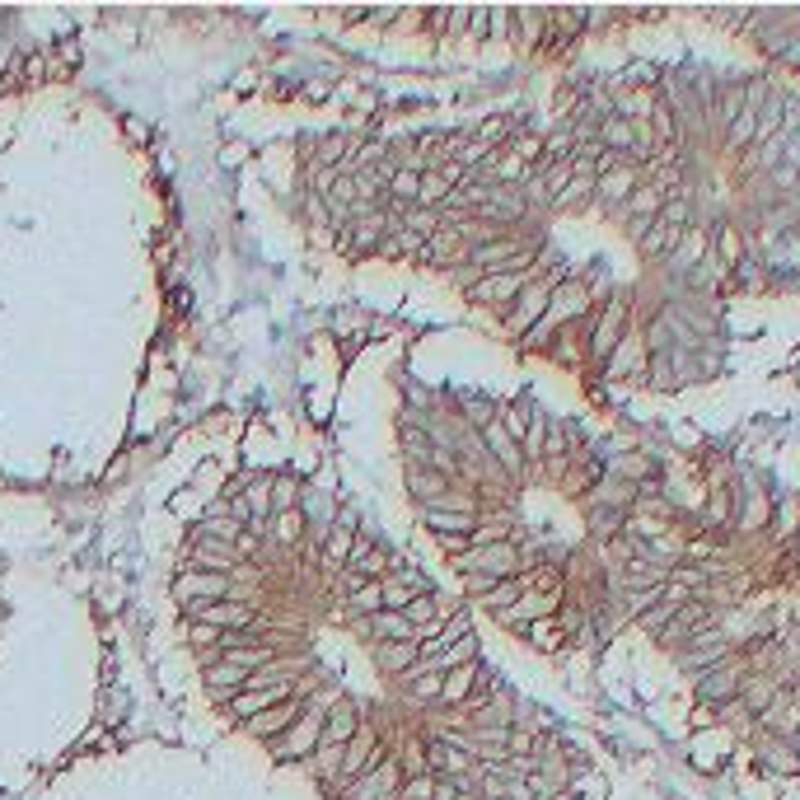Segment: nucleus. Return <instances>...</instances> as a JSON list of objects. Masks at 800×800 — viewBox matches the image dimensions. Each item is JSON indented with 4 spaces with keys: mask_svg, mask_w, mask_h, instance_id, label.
I'll use <instances>...</instances> for the list:
<instances>
[{
    "mask_svg": "<svg viewBox=\"0 0 800 800\" xmlns=\"http://www.w3.org/2000/svg\"><path fill=\"white\" fill-rule=\"evenodd\" d=\"M595 296H590V286H585V276H566V281L552 290V300H548V309H543V319L534 323V328L519 337L525 347H534V351H548L552 347V337L558 333H566V328H576L581 319H590L595 314Z\"/></svg>",
    "mask_w": 800,
    "mask_h": 800,
    "instance_id": "nucleus-1",
    "label": "nucleus"
},
{
    "mask_svg": "<svg viewBox=\"0 0 800 800\" xmlns=\"http://www.w3.org/2000/svg\"><path fill=\"white\" fill-rule=\"evenodd\" d=\"M538 562V552L529 558L525 548L515 543V538H505V543H487V548H468L464 558H454L450 566L459 571V576H487V581H511L519 571H529Z\"/></svg>",
    "mask_w": 800,
    "mask_h": 800,
    "instance_id": "nucleus-2",
    "label": "nucleus"
},
{
    "mask_svg": "<svg viewBox=\"0 0 800 800\" xmlns=\"http://www.w3.org/2000/svg\"><path fill=\"white\" fill-rule=\"evenodd\" d=\"M627 319H632V300L623 296V290L604 300L590 314V323H585V361H595V365L609 361L613 347L627 337Z\"/></svg>",
    "mask_w": 800,
    "mask_h": 800,
    "instance_id": "nucleus-3",
    "label": "nucleus"
},
{
    "mask_svg": "<svg viewBox=\"0 0 800 800\" xmlns=\"http://www.w3.org/2000/svg\"><path fill=\"white\" fill-rule=\"evenodd\" d=\"M566 276H576V272H571L566 263L548 267V272H538L534 281H529V286L515 296V304L505 309V328H511L515 337H525V333L534 328V323L543 319V309H548V300H552V290H558V286L566 281Z\"/></svg>",
    "mask_w": 800,
    "mask_h": 800,
    "instance_id": "nucleus-4",
    "label": "nucleus"
},
{
    "mask_svg": "<svg viewBox=\"0 0 800 800\" xmlns=\"http://www.w3.org/2000/svg\"><path fill=\"white\" fill-rule=\"evenodd\" d=\"M749 674H754V669H749V656H730V660H721V665L702 669L697 683H693V693H697L702 707H726V702L740 697V688H744Z\"/></svg>",
    "mask_w": 800,
    "mask_h": 800,
    "instance_id": "nucleus-5",
    "label": "nucleus"
},
{
    "mask_svg": "<svg viewBox=\"0 0 800 800\" xmlns=\"http://www.w3.org/2000/svg\"><path fill=\"white\" fill-rule=\"evenodd\" d=\"M323 721H328V712L314 707V702L304 697L300 721L290 726L281 740H272V758H276V763H304V758L319 749V740H323Z\"/></svg>",
    "mask_w": 800,
    "mask_h": 800,
    "instance_id": "nucleus-6",
    "label": "nucleus"
},
{
    "mask_svg": "<svg viewBox=\"0 0 800 800\" xmlns=\"http://www.w3.org/2000/svg\"><path fill=\"white\" fill-rule=\"evenodd\" d=\"M380 758H384V740H380V730L361 721V730H356L351 740H347V749H342V773H337V781L328 787V796H342L356 777L370 773V767L380 763Z\"/></svg>",
    "mask_w": 800,
    "mask_h": 800,
    "instance_id": "nucleus-7",
    "label": "nucleus"
},
{
    "mask_svg": "<svg viewBox=\"0 0 800 800\" xmlns=\"http://www.w3.org/2000/svg\"><path fill=\"white\" fill-rule=\"evenodd\" d=\"M230 576L225 571H178V581H173V599L183 604L188 613H197V609H206V604H220V599H230Z\"/></svg>",
    "mask_w": 800,
    "mask_h": 800,
    "instance_id": "nucleus-8",
    "label": "nucleus"
},
{
    "mask_svg": "<svg viewBox=\"0 0 800 800\" xmlns=\"http://www.w3.org/2000/svg\"><path fill=\"white\" fill-rule=\"evenodd\" d=\"M403 777H407V773H403V758H398V754H384L380 763L370 767V773H361L342 796H347V800H398Z\"/></svg>",
    "mask_w": 800,
    "mask_h": 800,
    "instance_id": "nucleus-9",
    "label": "nucleus"
},
{
    "mask_svg": "<svg viewBox=\"0 0 800 800\" xmlns=\"http://www.w3.org/2000/svg\"><path fill=\"white\" fill-rule=\"evenodd\" d=\"M735 492V515H730V529L735 534H763L767 525H773V496L763 492V487H754L749 478H740V487H730Z\"/></svg>",
    "mask_w": 800,
    "mask_h": 800,
    "instance_id": "nucleus-10",
    "label": "nucleus"
},
{
    "mask_svg": "<svg viewBox=\"0 0 800 800\" xmlns=\"http://www.w3.org/2000/svg\"><path fill=\"white\" fill-rule=\"evenodd\" d=\"M478 435H482V450H487V459L496 464V473H501L505 482H519V478H525V473H529L525 454H519V445H515V440L501 431V421H496V417L487 421V427H482Z\"/></svg>",
    "mask_w": 800,
    "mask_h": 800,
    "instance_id": "nucleus-11",
    "label": "nucleus"
},
{
    "mask_svg": "<svg viewBox=\"0 0 800 800\" xmlns=\"http://www.w3.org/2000/svg\"><path fill=\"white\" fill-rule=\"evenodd\" d=\"M636 188H642V165H632V159H618L609 173L595 178V202H599L604 211H618Z\"/></svg>",
    "mask_w": 800,
    "mask_h": 800,
    "instance_id": "nucleus-12",
    "label": "nucleus"
},
{
    "mask_svg": "<svg viewBox=\"0 0 800 800\" xmlns=\"http://www.w3.org/2000/svg\"><path fill=\"white\" fill-rule=\"evenodd\" d=\"M534 276H538V267H534V272H496V276H482L478 286H468V300H473V304H496V309H511V304H515V296L534 281Z\"/></svg>",
    "mask_w": 800,
    "mask_h": 800,
    "instance_id": "nucleus-13",
    "label": "nucleus"
},
{
    "mask_svg": "<svg viewBox=\"0 0 800 800\" xmlns=\"http://www.w3.org/2000/svg\"><path fill=\"white\" fill-rule=\"evenodd\" d=\"M300 688L296 683H272V688H239L230 702H225V712L235 716V721L243 726V721H253V716H263L267 707H276V702H286V697H296Z\"/></svg>",
    "mask_w": 800,
    "mask_h": 800,
    "instance_id": "nucleus-14",
    "label": "nucleus"
},
{
    "mask_svg": "<svg viewBox=\"0 0 800 800\" xmlns=\"http://www.w3.org/2000/svg\"><path fill=\"white\" fill-rule=\"evenodd\" d=\"M188 618H192V623L216 627V632H249L258 623V609H253V604H243V599H220V604H206V609L188 613Z\"/></svg>",
    "mask_w": 800,
    "mask_h": 800,
    "instance_id": "nucleus-15",
    "label": "nucleus"
},
{
    "mask_svg": "<svg viewBox=\"0 0 800 800\" xmlns=\"http://www.w3.org/2000/svg\"><path fill=\"white\" fill-rule=\"evenodd\" d=\"M707 623H716V609H712L707 599H688L674 618H669V627L656 636V642H660V646H669V650H679V646L688 642V636H693L697 627H707Z\"/></svg>",
    "mask_w": 800,
    "mask_h": 800,
    "instance_id": "nucleus-16",
    "label": "nucleus"
},
{
    "mask_svg": "<svg viewBox=\"0 0 800 800\" xmlns=\"http://www.w3.org/2000/svg\"><path fill=\"white\" fill-rule=\"evenodd\" d=\"M300 712H304V697L296 693V697H286V702H276V707H267L263 716H253V721H243V730H249L253 740H281V735L300 721Z\"/></svg>",
    "mask_w": 800,
    "mask_h": 800,
    "instance_id": "nucleus-17",
    "label": "nucleus"
},
{
    "mask_svg": "<svg viewBox=\"0 0 800 800\" xmlns=\"http://www.w3.org/2000/svg\"><path fill=\"white\" fill-rule=\"evenodd\" d=\"M351 543H356V511H337L333 525H328V538H323V566H328V571H347Z\"/></svg>",
    "mask_w": 800,
    "mask_h": 800,
    "instance_id": "nucleus-18",
    "label": "nucleus"
},
{
    "mask_svg": "<svg viewBox=\"0 0 800 800\" xmlns=\"http://www.w3.org/2000/svg\"><path fill=\"white\" fill-rule=\"evenodd\" d=\"M609 380H627V374H646V342H642V333H632L627 328V337L613 347V356L599 365Z\"/></svg>",
    "mask_w": 800,
    "mask_h": 800,
    "instance_id": "nucleus-19",
    "label": "nucleus"
},
{
    "mask_svg": "<svg viewBox=\"0 0 800 800\" xmlns=\"http://www.w3.org/2000/svg\"><path fill=\"white\" fill-rule=\"evenodd\" d=\"M665 202H669L665 192H660L656 183H646V178H642V188H636L632 197L613 211V216H618V220H627V225H650V220L660 216V206H665Z\"/></svg>",
    "mask_w": 800,
    "mask_h": 800,
    "instance_id": "nucleus-20",
    "label": "nucleus"
},
{
    "mask_svg": "<svg viewBox=\"0 0 800 800\" xmlns=\"http://www.w3.org/2000/svg\"><path fill=\"white\" fill-rule=\"evenodd\" d=\"M403 482H407V496H412L417 505H431L435 496H445L450 487H454V482H450L440 468H421V464H407Z\"/></svg>",
    "mask_w": 800,
    "mask_h": 800,
    "instance_id": "nucleus-21",
    "label": "nucleus"
},
{
    "mask_svg": "<svg viewBox=\"0 0 800 800\" xmlns=\"http://www.w3.org/2000/svg\"><path fill=\"white\" fill-rule=\"evenodd\" d=\"M707 253H712V230H707V225H693V230H688V235L679 239V249L669 253L665 263L674 267L679 276H688V272H693V267H697V263H702V258H707Z\"/></svg>",
    "mask_w": 800,
    "mask_h": 800,
    "instance_id": "nucleus-22",
    "label": "nucleus"
},
{
    "mask_svg": "<svg viewBox=\"0 0 800 800\" xmlns=\"http://www.w3.org/2000/svg\"><path fill=\"white\" fill-rule=\"evenodd\" d=\"M482 660H468V665H459V669H450L445 674V683H440V702H450V707H464V702L473 697V688L482 683Z\"/></svg>",
    "mask_w": 800,
    "mask_h": 800,
    "instance_id": "nucleus-23",
    "label": "nucleus"
},
{
    "mask_svg": "<svg viewBox=\"0 0 800 800\" xmlns=\"http://www.w3.org/2000/svg\"><path fill=\"white\" fill-rule=\"evenodd\" d=\"M754 721H758V730H767V735H796V730H800V707H796L787 693H777V697L754 716Z\"/></svg>",
    "mask_w": 800,
    "mask_h": 800,
    "instance_id": "nucleus-24",
    "label": "nucleus"
},
{
    "mask_svg": "<svg viewBox=\"0 0 800 800\" xmlns=\"http://www.w3.org/2000/svg\"><path fill=\"white\" fill-rule=\"evenodd\" d=\"M543 38H548V10H511V42L534 52V47H543Z\"/></svg>",
    "mask_w": 800,
    "mask_h": 800,
    "instance_id": "nucleus-25",
    "label": "nucleus"
},
{
    "mask_svg": "<svg viewBox=\"0 0 800 800\" xmlns=\"http://www.w3.org/2000/svg\"><path fill=\"white\" fill-rule=\"evenodd\" d=\"M356 730H361V712H356L351 702H337V707L328 712V721H323V740L319 744H347Z\"/></svg>",
    "mask_w": 800,
    "mask_h": 800,
    "instance_id": "nucleus-26",
    "label": "nucleus"
},
{
    "mask_svg": "<svg viewBox=\"0 0 800 800\" xmlns=\"http://www.w3.org/2000/svg\"><path fill=\"white\" fill-rule=\"evenodd\" d=\"M688 235V230H683ZM679 230H669V225H660V220H650L646 230H642V239H636V249H642V258H669L679 249V239H683Z\"/></svg>",
    "mask_w": 800,
    "mask_h": 800,
    "instance_id": "nucleus-27",
    "label": "nucleus"
},
{
    "mask_svg": "<svg viewBox=\"0 0 800 800\" xmlns=\"http://www.w3.org/2000/svg\"><path fill=\"white\" fill-rule=\"evenodd\" d=\"M380 609H384V581H361L347 595V623L351 618H374Z\"/></svg>",
    "mask_w": 800,
    "mask_h": 800,
    "instance_id": "nucleus-28",
    "label": "nucleus"
},
{
    "mask_svg": "<svg viewBox=\"0 0 800 800\" xmlns=\"http://www.w3.org/2000/svg\"><path fill=\"white\" fill-rule=\"evenodd\" d=\"M726 749H730V735H721V730L697 735V740H693V767H702V773H716V767L726 763Z\"/></svg>",
    "mask_w": 800,
    "mask_h": 800,
    "instance_id": "nucleus-29",
    "label": "nucleus"
},
{
    "mask_svg": "<svg viewBox=\"0 0 800 800\" xmlns=\"http://www.w3.org/2000/svg\"><path fill=\"white\" fill-rule=\"evenodd\" d=\"M525 636H529L534 650H543V656H558V650L566 646V632L558 623V613H552V618H534V623L525 627Z\"/></svg>",
    "mask_w": 800,
    "mask_h": 800,
    "instance_id": "nucleus-30",
    "label": "nucleus"
},
{
    "mask_svg": "<svg viewBox=\"0 0 800 800\" xmlns=\"http://www.w3.org/2000/svg\"><path fill=\"white\" fill-rule=\"evenodd\" d=\"M721 141H726V150H730V155H744L749 145L758 141V112H754V108H744L740 118H735V122L726 127V136H721Z\"/></svg>",
    "mask_w": 800,
    "mask_h": 800,
    "instance_id": "nucleus-31",
    "label": "nucleus"
},
{
    "mask_svg": "<svg viewBox=\"0 0 800 800\" xmlns=\"http://www.w3.org/2000/svg\"><path fill=\"white\" fill-rule=\"evenodd\" d=\"M543 445H548V412H543V407H534V412H529V431H525V440H519V454H525L529 468L543 464Z\"/></svg>",
    "mask_w": 800,
    "mask_h": 800,
    "instance_id": "nucleus-32",
    "label": "nucleus"
},
{
    "mask_svg": "<svg viewBox=\"0 0 800 800\" xmlns=\"http://www.w3.org/2000/svg\"><path fill=\"white\" fill-rule=\"evenodd\" d=\"M421 660V646L417 642H384L380 646V669H388V674H407V669H412Z\"/></svg>",
    "mask_w": 800,
    "mask_h": 800,
    "instance_id": "nucleus-33",
    "label": "nucleus"
},
{
    "mask_svg": "<svg viewBox=\"0 0 800 800\" xmlns=\"http://www.w3.org/2000/svg\"><path fill=\"white\" fill-rule=\"evenodd\" d=\"M342 749H347V744H319L314 754L304 758V767H309V773H314V777L323 781V787H333V781H337V773H342Z\"/></svg>",
    "mask_w": 800,
    "mask_h": 800,
    "instance_id": "nucleus-34",
    "label": "nucleus"
},
{
    "mask_svg": "<svg viewBox=\"0 0 800 800\" xmlns=\"http://www.w3.org/2000/svg\"><path fill=\"white\" fill-rule=\"evenodd\" d=\"M525 590H529V581H525V571H519V576H511V581H496V585H492V590H487L478 604H482L487 613H501V609H511V604H515L519 595H525Z\"/></svg>",
    "mask_w": 800,
    "mask_h": 800,
    "instance_id": "nucleus-35",
    "label": "nucleus"
},
{
    "mask_svg": "<svg viewBox=\"0 0 800 800\" xmlns=\"http://www.w3.org/2000/svg\"><path fill=\"white\" fill-rule=\"evenodd\" d=\"M440 683H445V674H431V669L412 665V669L403 674V693L412 697V702H431V697H440Z\"/></svg>",
    "mask_w": 800,
    "mask_h": 800,
    "instance_id": "nucleus-36",
    "label": "nucleus"
},
{
    "mask_svg": "<svg viewBox=\"0 0 800 800\" xmlns=\"http://www.w3.org/2000/svg\"><path fill=\"white\" fill-rule=\"evenodd\" d=\"M394 566H398V558H394V552H384L380 543H374V548L365 552V558H361V562H351L347 571H351V576H361V581H384Z\"/></svg>",
    "mask_w": 800,
    "mask_h": 800,
    "instance_id": "nucleus-37",
    "label": "nucleus"
},
{
    "mask_svg": "<svg viewBox=\"0 0 800 800\" xmlns=\"http://www.w3.org/2000/svg\"><path fill=\"white\" fill-rule=\"evenodd\" d=\"M450 183H445V173L440 169H427L421 173V192H417V206H427V211H445V202H450Z\"/></svg>",
    "mask_w": 800,
    "mask_h": 800,
    "instance_id": "nucleus-38",
    "label": "nucleus"
},
{
    "mask_svg": "<svg viewBox=\"0 0 800 800\" xmlns=\"http://www.w3.org/2000/svg\"><path fill=\"white\" fill-rule=\"evenodd\" d=\"M660 225H669V230H693L697 225V206H693V197H669L665 206H660V216H656Z\"/></svg>",
    "mask_w": 800,
    "mask_h": 800,
    "instance_id": "nucleus-39",
    "label": "nucleus"
},
{
    "mask_svg": "<svg viewBox=\"0 0 800 800\" xmlns=\"http://www.w3.org/2000/svg\"><path fill=\"white\" fill-rule=\"evenodd\" d=\"M496 412H501V417H496V421H501V431L519 445V440H525V431H529V412H534V403L519 398V403H511V407H496Z\"/></svg>",
    "mask_w": 800,
    "mask_h": 800,
    "instance_id": "nucleus-40",
    "label": "nucleus"
},
{
    "mask_svg": "<svg viewBox=\"0 0 800 800\" xmlns=\"http://www.w3.org/2000/svg\"><path fill=\"white\" fill-rule=\"evenodd\" d=\"M300 534H304V511H300V505H296V511H276L272 515V538H276V543L290 548V543H300Z\"/></svg>",
    "mask_w": 800,
    "mask_h": 800,
    "instance_id": "nucleus-41",
    "label": "nucleus"
},
{
    "mask_svg": "<svg viewBox=\"0 0 800 800\" xmlns=\"http://www.w3.org/2000/svg\"><path fill=\"white\" fill-rule=\"evenodd\" d=\"M669 585V581H665ZM665 585H642V590H623V609L632 618H642L646 609H656V604L665 599Z\"/></svg>",
    "mask_w": 800,
    "mask_h": 800,
    "instance_id": "nucleus-42",
    "label": "nucleus"
},
{
    "mask_svg": "<svg viewBox=\"0 0 800 800\" xmlns=\"http://www.w3.org/2000/svg\"><path fill=\"white\" fill-rule=\"evenodd\" d=\"M505 150H511V155L519 159V165H529V169H534L538 159H543V136H534V132H515Z\"/></svg>",
    "mask_w": 800,
    "mask_h": 800,
    "instance_id": "nucleus-43",
    "label": "nucleus"
},
{
    "mask_svg": "<svg viewBox=\"0 0 800 800\" xmlns=\"http://www.w3.org/2000/svg\"><path fill=\"white\" fill-rule=\"evenodd\" d=\"M398 800H435V777L431 773H407L403 787H398Z\"/></svg>",
    "mask_w": 800,
    "mask_h": 800,
    "instance_id": "nucleus-44",
    "label": "nucleus"
},
{
    "mask_svg": "<svg viewBox=\"0 0 800 800\" xmlns=\"http://www.w3.org/2000/svg\"><path fill=\"white\" fill-rule=\"evenodd\" d=\"M300 505V482L296 478H272V515L276 511H296Z\"/></svg>",
    "mask_w": 800,
    "mask_h": 800,
    "instance_id": "nucleus-45",
    "label": "nucleus"
},
{
    "mask_svg": "<svg viewBox=\"0 0 800 800\" xmlns=\"http://www.w3.org/2000/svg\"><path fill=\"white\" fill-rule=\"evenodd\" d=\"M492 417H496V403H492V398H464V427L482 431Z\"/></svg>",
    "mask_w": 800,
    "mask_h": 800,
    "instance_id": "nucleus-46",
    "label": "nucleus"
},
{
    "mask_svg": "<svg viewBox=\"0 0 800 800\" xmlns=\"http://www.w3.org/2000/svg\"><path fill=\"white\" fill-rule=\"evenodd\" d=\"M412 599H417V595H412V590H407V585H403V581H394V576H384V609H388V613H403V609H407V604H412Z\"/></svg>",
    "mask_w": 800,
    "mask_h": 800,
    "instance_id": "nucleus-47",
    "label": "nucleus"
},
{
    "mask_svg": "<svg viewBox=\"0 0 800 800\" xmlns=\"http://www.w3.org/2000/svg\"><path fill=\"white\" fill-rule=\"evenodd\" d=\"M403 618H407V623H412V632H417L421 623H427V618H435V595H417V599L403 609Z\"/></svg>",
    "mask_w": 800,
    "mask_h": 800,
    "instance_id": "nucleus-48",
    "label": "nucleus"
},
{
    "mask_svg": "<svg viewBox=\"0 0 800 800\" xmlns=\"http://www.w3.org/2000/svg\"><path fill=\"white\" fill-rule=\"evenodd\" d=\"M431 538L440 543V552H445L450 562H454V558H464V552L473 548V543H468V534H431Z\"/></svg>",
    "mask_w": 800,
    "mask_h": 800,
    "instance_id": "nucleus-49",
    "label": "nucleus"
},
{
    "mask_svg": "<svg viewBox=\"0 0 800 800\" xmlns=\"http://www.w3.org/2000/svg\"><path fill=\"white\" fill-rule=\"evenodd\" d=\"M487 24H492V10H473L468 14V42H487Z\"/></svg>",
    "mask_w": 800,
    "mask_h": 800,
    "instance_id": "nucleus-50",
    "label": "nucleus"
},
{
    "mask_svg": "<svg viewBox=\"0 0 800 800\" xmlns=\"http://www.w3.org/2000/svg\"><path fill=\"white\" fill-rule=\"evenodd\" d=\"M468 14H473V10H450V19H445V38H468Z\"/></svg>",
    "mask_w": 800,
    "mask_h": 800,
    "instance_id": "nucleus-51",
    "label": "nucleus"
},
{
    "mask_svg": "<svg viewBox=\"0 0 800 800\" xmlns=\"http://www.w3.org/2000/svg\"><path fill=\"white\" fill-rule=\"evenodd\" d=\"M487 38H511V10H492V24H487Z\"/></svg>",
    "mask_w": 800,
    "mask_h": 800,
    "instance_id": "nucleus-52",
    "label": "nucleus"
},
{
    "mask_svg": "<svg viewBox=\"0 0 800 800\" xmlns=\"http://www.w3.org/2000/svg\"><path fill=\"white\" fill-rule=\"evenodd\" d=\"M445 19H450V10H431V14H427V28H431L435 38H445Z\"/></svg>",
    "mask_w": 800,
    "mask_h": 800,
    "instance_id": "nucleus-53",
    "label": "nucleus"
},
{
    "mask_svg": "<svg viewBox=\"0 0 800 800\" xmlns=\"http://www.w3.org/2000/svg\"><path fill=\"white\" fill-rule=\"evenodd\" d=\"M548 800H566V796H548Z\"/></svg>",
    "mask_w": 800,
    "mask_h": 800,
    "instance_id": "nucleus-54",
    "label": "nucleus"
},
{
    "mask_svg": "<svg viewBox=\"0 0 800 800\" xmlns=\"http://www.w3.org/2000/svg\"><path fill=\"white\" fill-rule=\"evenodd\" d=\"M796 576H800V562H796Z\"/></svg>",
    "mask_w": 800,
    "mask_h": 800,
    "instance_id": "nucleus-55",
    "label": "nucleus"
}]
</instances>
